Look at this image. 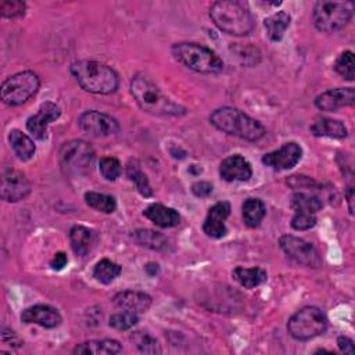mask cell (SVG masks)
Instances as JSON below:
<instances>
[{
	"instance_id": "7bdbcfd3",
	"label": "cell",
	"mask_w": 355,
	"mask_h": 355,
	"mask_svg": "<svg viewBox=\"0 0 355 355\" xmlns=\"http://www.w3.org/2000/svg\"><path fill=\"white\" fill-rule=\"evenodd\" d=\"M67 263H68V258H67V255L64 252H57L53 257V259L50 261V266L54 270H61Z\"/></svg>"
},
{
	"instance_id": "d6a6232c",
	"label": "cell",
	"mask_w": 355,
	"mask_h": 355,
	"mask_svg": "<svg viewBox=\"0 0 355 355\" xmlns=\"http://www.w3.org/2000/svg\"><path fill=\"white\" fill-rule=\"evenodd\" d=\"M130 340L133 341V344L137 347V349L140 352H144V354H161L162 352L159 343L148 333L135 331V333H132Z\"/></svg>"
},
{
	"instance_id": "7402d4cb",
	"label": "cell",
	"mask_w": 355,
	"mask_h": 355,
	"mask_svg": "<svg viewBox=\"0 0 355 355\" xmlns=\"http://www.w3.org/2000/svg\"><path fill=\"white\" fill-rule=\"evenodd\" d=\"M309 130L316 137H330V139H344L347 137V128L338 119H331L327 116H318L311 123Z\"/></svg>"
},
{
	"instance_id": "cb8c5ba5",
	"label": "cell",
	"mask_w": 355,
	"mask_h": 355,
	"mask_svg": "<svg viewBox=\"0 0 355 355\" xmlns=\"http://www.w3.org/2000/svg\"><path fill=\"white\" fill-rule=\"evenodd\" d=\"M233 279L245 288H255L266 282L268 273L265 269L254 266V268H243L237 266L232 272Z\"/></svg>"
},
{
	"instance_id": "6da1fadb",
	"label": "cell",
	"mask_w": 355,
	"mask_h": 355,
	"mask_svg": "<svg viewBox=\"0 0 355 355\" xmlns=\"http://www.w3.org/2000/svg\"><path fill=\"white\" fill-rule=\"evenodd\" d=\"M130 93L137 105L158 116H179L186 114V108L171 100L164 92L144 73H136L130 80Z\"/></svg>"
},
{
	"instance_id": "b9f144b4",
	"label": "cell",
	"mask_w": 355,
	"mask_h": 355,
	"mask_svg": "<svg viewBox=\"0 0 355 355\" xmlns=\"http://www.w3.org/2000/svg\"><path fill=\"white\" fill-rule=\"evenodd\" d=\"M337 347L340 348L341 352L352 355L354 354V341L345 336H340L337 338Z\"/></svg>"
},
{
	"instance_id": "52a82bcc",
	"label": "cell",
	"mask_w": 355,
	"mask_h": 355,
	"mask_svg": "<svg viewBox=\"0 0 355 355\" xmlns=\"http://www.w3.org/2000/svg\"><path fill=\"white\" fill-rule=\"evenodd\" d=\"M60 165L64 173L83 176L92 172L94 164V150L85 140L65 141L58 151Z\"/></svg>"
},
{
	"instance_id": "484cf974",
	"label": "cell",
	"mask_w": 355,
	"mask_h": 355,
	"mask_svg": "<svg viewBox=\"0 0 355 355\" xmlns=\"http://www.w3.org/2000/svg\"><path fill=\"white\" fill-rule=\"evenodd\" d=\"M8 141L11 144V148L14 150L15 155L21 161H29L36 151V146H35L33 140L26 133L21 132L18 129H12L10 132Z\"/></svg>"
},
{
	"instance_id": "9a60e30c",
	"label": "cell",
	"mask_w": 355,
	"mask_h": 355,
	"mask_svg": "<svg viewBox=\"0 0 355 355\" xmlns=\"http://www.w3.org/2000/svg\"><path fill=\"white\" fill-rule=\"evenodd\" d=\"M355 103L354 87H334L329 89L315 98V105L322 111H337L344 107H351Z\"/></svg>"
},
{
	"instance_id": "7a4b0ae2",
	"label": "cell",
	"mask_w": 355,
	"mask_h": 355,
	"mask_svg": "<svg viewBox=\"0 0 355 355\" xmlns=\"http://www.w3.org/2000/svg\"><path fill=\"white\" fill-rule=\"evenodd\" d=\"M69 71L78 85L93 94H111L119 86L118 73L107 64L80 60L71 64Z\"/></svg>"
},
{
	"instance_id": "8992f818",
	"label": "cell",
	"mask_w": 355,
	"mask_h": 355,
	"mask_svg": "<svg viewBox=\"0 0 355 355\" xmlns=\"http://www.w3.org/2000/svg\"><path fill=\"white\" fill-rule=\"evenodd\" d=\"M354 14V4L351 1L320 0L313 7V25L320 32H337L347 26Z\"/></svg>"
},
{
	"instance_id": "60d3db41",
	"label": "cell",
	"mask_w": 355,
	"mask_h": 355,
	"mask_svg": "<svg viewBox=\"0 0 355 355\" xmlns=\"http://www.w3.org/2000/svg\"><path fill=\"white\" fill-rule=\"evenodd\" d=\"M191 191L196 197L204 198V197H208L212 193V184L209 182H205V180H198V182L191 184Z\"/></svg>"
},
{
	"instance_id": "f546056e",
	"label": "cell",
	"mask_w": 355,
	"mask_h": 355,
	"mask_svg": "<svg viewBox=\"0 0 355 355\" xmlns=\"http://www.w3.org/2000/svg\"><path fill=\"white\" fill-rule=\"evenodd\" d=\"M126 176L135 184L136 190L143 197H151L153 196V189L150 186L147 175L141 171V168H140V165L136 159H130L129 164L126 165Z\"/></svg>"
},
{
	"instance_id": "4fadbf2b",
	"label": "cell",
	"mask_w": 355,
	"mask_h": 355,
	"mask_svg": "<svg viewBox=\"0 0 355 355\" xmlns=\"http://www.w3.org/2000/svg\"><path fill=\"white\" fill-rule=\"evenodd\" d=\"M302 157V148L295 141L284 143L280 148L266 153L262 157V164L273 171H286L295 166Z\"/></svg>"
},
{
	"instance_id": "5b68a950",
	"label": "cell",
	"mask_w": 355,
	"mask_h": 355,
	"mask_svg": "<svg viewBox=\"0 0 355 355\" xmlns=\"http://www.w3.org/2000/svg\"><path fill=\"white\" fill-rule=\"evenodd\" d=\"M173 57L186 65L189 69H193L200 73H220L225 68L222 58L209 47L194 43V42H180L172 46Z\"/></svg>"
},
{
	"instance_id": "2e32d148",
	"label": "cell",
	"mask_w": 355,
	"mask_h": 355,
	"mask_svg": "<svg viewBox=\"0 0 355 355\" xmlns=\"http://www.w3.org/2000/svg\"><path fill=\"white\" fill-rule=\"evenodd\" d=\"M21 320L26 324L33 323L44 329H54L61 324L62 318L55 308L44 304H36L22 311Z\"/></svg>"
},
{
	"instance_id": "f1b7e54d",
	"label": "cell",
	"mask_w": 355,
	"mask_h": 355,
	"mask_svg": "<svg viewBox=\"0 0 355 355\" xmlns=\"http://www.w3.org/2000/svg\"><path fill=\"white\" fill-rule=\"evenodd\" d=\"M290 207L294 212H311L316 214L322 209L323 202L322 198L313 193L308 191H297L291 196Z\"/></svg>"
},
{
	"instance_id": "4316f807",
	"label": "cell",
	"mask_w": 355,
	"mask_h": 355,
	"mask_svg": "<svg viewBox=\"0 0 355 355\" xmlns=\"http://www.w3.org/2000/svg\"><path fill=\"white\" fill-rule=\"evenodd\" d=\"M132 239L139 245L154 251H165L169 245L168 239L164 234L151 229H137L132 233Z\"/></svg>"
},
{
	"instance_id": "44dd1931",
	"label": "cell",
	"mask_w": 355,
	"mask_h": 355,
	"mask_svg": "<svg viewBox=\"0 0 355 355\" xmlns=\"http://www.w3.org/2000/svg\"><path fill=\"white\" fill-rule=\"evenodd\" d=\"M143 215L159 227H175L180 223L179 212L162 204H150L143 211Z\"/></svg>"
},
{
	"instance_id": "5bb4252c",
	"label": "cell",
	"mask_w": 355,
	"mask_h": 355,
	"mask_svg": "<svg viewBox=\"0 0 355 355\" xmlns=\"http://www.w3.org/2000/svg\"><path fill=\"white\" fill-rule=\"evenodd\" d=\"M60 115V107L53 101H46L39 107L36 114L31 115L26 119V129L37 140H44L47 136V126L51 122L57 121Z\"/></svg>"
},
{
	"instance_id": "e0dca14e",
	"label": "cell",
	"mask_w": 355,
	"mask_h": 355,
	"mask_svg": "<svg viewBox=\"0 0 355 355\" xmlns=\"http://www.w3.org/2000/svg\"><path fill=\"white\" fill-rule=\"evenodd\" d=\"M230 215V204L227 201H219L214 204L207 214L202 223V232L211 239H222L227 233L225 220Z\"/></svg>"
},
{
	"instance_id": "d4e9b609",
	"label": "cell",
	"mask_w": 355,
	"mask_h": 355,
	"mask_svg": "<svg viewBox=\"0 0 355 355\" xmlns=\"http://www.w3.org/2000/svg\"><path fill=\"white\" fill-rule=\"evenodd\" d=\"M241 215L247 227H258L266 215V207L262 200L250 197L241 205Z\"/></svg>"
},
{
	"instance_id": "30bf717a",
	"label": "cell",
	"mask_w": 355,
	"mask_h": 355,
	"mask_svg": "<svg viewBox=\"0 0 355 355\" xmlns=\"http://www.w3.org/2000/svg\"><path fill=\"white\" fill-rule=\"evenodd\" d=\"M279 245L283 250V252L297 263L313 269L322 266V258L319 251L311 243L305 241L301 237L284 234L279 239Z\"/></svg>"
},
{
	"instance_id": "277c9868",
	"label": "cell",
	"mask_w": 355,
	"mask_h": 355,
	"mask_svg": "<svg viewBox=\"0 0 355 355\" xmlns=\"http://www.w3.org/2000/svg\"><path fill=\"white\" fill-rule=\"evenodd\" d=\"M209 17L222 32L232 36H245L254 26L255 21L248 7L236 0H220L209 7Z\"/></svg>"
},
{
	"instance_id": "e575fe53",
	"label": "cell",
	"mask_w": 355,
	"mask_h": 355,
	"mask_svg": "<svg viewBox=\"0 0 355 355\" xmlns=\"http://www.w3.org/2000/svg\"><path fill=\"white\" fill-rule=\"evenodd\" d=\"M354 67H355V61H354V53L351 50H345L344 53H341L334 64L336 72L340 76H343L345 80H354Z\"/></svg>"
},
{
	"instance_id": "ab89813d",
	"label": "cell",
	"mask_w": 355,
	"mask_h": 355,
	"mask_svg": "<svg viewBox=\"0 0 355 355\" xmlns=\"http://www.w3.org/2000/svg\"><path fill=\"white\" fill-rule=\"evenodd\" d=\"M1 341H3V344L8 345L12 349H17L24 344V341L18 337V334L14 330L6 329V327H3V330H1Z\"/></svg>"
},
{
	"instance_id": "74e56055",
	"label": "cell",
	"mask_w": 355,
	"mask_h": 355,
	"mask_svg": "<svg viewBox=\"0 0 355 355\" xmlns=\"http://www.w3.org/2000/svg\"><path fill=\"white\" fill-rule=\"evenodd\" d=\"M316 225V214L311 212H294V216L291 219V227L294 230L302 232L309 230Z\"/></svg>"
},
{
	"instance_id": "d590c367",
	"label": "cell",
	"mask_w": 355,
	"mask_h": 355,
	"mask_svg": "<svg viewBox=\"0 0 355 355\" xmlns=\"http://www.w3.org/2000/svg\"><path fill=\"white\" fill-rule=\"evenodd\" d=\"M98 169L105 180L114 182L121 176L122 166L115 157H103L98 162Z\"/></svg>"
},
{
	"instance_id": "836d02e7",
	"label": "cell",
	"mask_w": 355,
	"mask_h": 355,
	"mask_svg": "<svg viewBox=\"0 0 355 355\" xmlns=\"http://www.w3.org/2000/svg\"><path fill=\"white\" fill-rule=\"evenodd\" d=\"M137 322H139L137 313L129 312V311H122V312H116V313L111 315L108 324L115 330L126 331V330L132 329Z\"/></svg>"
},
{
	"instance_id": "83f0119b",
	"label": "cell",
	"mask_w": 355,
	"mask_h": 355,
	"mask_svg": "<svg viewBox=\"0 0 355 355\" xmlns=\"http://www.w3.org/2000/svg\"><path fill=\"white\" fill-rule=\"evenodd\" d=\"M291 17L286 11H276L275 14L263 19V26L266 29L268 37L272 42H280L286 29L290 26Z\"/></svg>"
},
{
	"instance_id": "7c38bea8",
	"label": "cell",
	"mask_w": 355,
	"mask_h": 355,
	"mask_svg": "<svg viewBox=\"0 0 355 355\" xmlns=\"http://www.w3.org/2000/svg\"><path fill=\"white\" fill-rule=\"evenodd\" d=\"M31 193V183L28 178L14 168H3L0 196L7 202H18L25 200Z\"/></svg>"
},
{
	"instance_id": "8fae6325",
	"label": "cell",
	"mask_w": 355,
	"mask_h": 355,
	"mask_svg": "<svg viewBox=\"0 0 355 355\" xmlns=\"http://www.w3.org/2000/svg\"><path fill=\"white\" fill-rule=\"evenodd\" d=\"M78 125L83 133L93 137H108L121 130V126L115 118L94 110L80 114Z\"/></svg>"
},
{
	"instance_id": "ba28073f",
	"label": "cell",
	"mask_w": 355,
	"mask_h": 355,
	"mask_svg": "<svg viewBox=\"0 0 355 355\" xmlns=\"http://www.w3.org/2000/svg\"><path fill=\"white\" fill-rule=\"evenodd\" d=\"M327 329V318L318 306H304L287 322L288 334L298 341L312 340Z\"/></svg>"
},
{
	"instance_id": "d6986e66",
	"label": "cell",
	"mask_w": 355,
	"mask_h": 355,
	"mask_svg": "<svg viewBox=\"0 0 355 355\" xmlns=\"http://www.w3.org/2000/svg\"><path fill=\"white\" fill-rule=\"evenodd\" d=\"M68 237H69V244L72 251L79 257H85L89 252H92L98 243V233L82 225L72 226L69 229Z\"/></svg>"
},
{
	"instance_id": "4dcf8cb0",
	"label": "cell",
	"mask_w": 355,
	"mask_h": 355,
	"mask_svg": "<svg viewBox=\"0 0 355 355\" xmlns=\"http://www.w3.org/2000/svg\"><path fill=\"white\" fill-rule=\"evenodd\" d=\"M85 201L86 204L103 214H112L116 209V200L104 193H97V191H86L85 193Z\"/></svg>"
},
{
	"instance_id": "ac0fdd59",
	"label": "cell",
	"mask_w": 355,
	"mask_h": 355,
	"mask_svg": "<svg viewBox=\"0 0 355 355\" xmlns=\"http://www.w3.org/2000/svg\"><path fill=\"white\" fill-rule=\"evenodd\" d=\"M219 176L225 182H247L252 176V168L244 157L233 154L220 162Z\"/></svg>"
},
{
	"instance_id": "3957f363",
	"label": "cell",
	"mask_w": 355,
	"mask_h": 355,
	"mask_svg": "<svg viewBox=\"0 0 355 355\" xmlns=\"http://www.w3.org/2000/svg\"><path fill=\"white\" fill-rule=\"evenodd\" d=\"M209 122L218 130L248 141H257L266 133L259 121L234 107H220L212 111Z\"/></svg>"
},
{
	"instance_id": "f35d334b",
	"label": "cell",
	"mask_w": 355,
	"mask_h": 355,
	"mask_svg": "<svg viewBox=\"0 0 355 355\" xmlns=\"http://www.w3.org/2000/svg\"><path fill=\"white\" fill-rule=\"evenodd\" d=\"M237 57L241 58V62L244 65H257L261 60V54L259 51L254 47V46H240L237 47Z\"/></svg>"
},
{
	"instance_id": "8d00e7d4",
	"label": "cell",
	"mask_w": 355,
	"mask_h": 355,
	"mask_svg": "<svg viewBox=\"0 0 355 355\" xmlns=\"http://www.w3.org/2000/svg\"><path fill=\"white\" fill-rule=\"evenodd\" d=\"M26 4L21 0H3L0 3V14L3 18H18L25 12Z\"/></svg>"
},
{
	"instance_id": "1f68e13d",
	"label": "cell",
	"mask_w": 355,
	"mask_h": 355,
	"mask_svg": "<svg viewBox=\"0 0 355 355\" xmlns=\"http://www.w3.org/2000/svg\"><path fill=\"white\" fill-rule=\"evenodd\" d=\"M121 272L122 268L118 263L110 259H101L96 263L93 269V277L103 284H110L121 275Z\"/></svg>"
},
{
	"instance_id": "ffe728a7",
	"label": "cell",
	"mask_w": 355,
	"mask_h": 355,
	"mask_svg": "<svg viewBox=\"0 0 355 355\" xmlns=\"http://www.w3.org/2000/svg\"><path fill=\"white\" fill-rule=\"evenodd\" d=\"M151 297L146 293L141 291H133V290H125L119 291L112 297V304L122 309V311H129L135 312L137 315L144 313L148 311L151 306Z\"/></svg>"
},
{
	"instance_id": "ee69618b",
	"label": "cell",
	"mask_w": 355,
	"mask_h": 355,
	"mask_svg": "<svg viewBox=\"0 0 355 355\" xmlns=\"http://www.w3.org/2000/svg\"><path fill=\"white\" fill-rule=\"evenodd\" d=\"M345 198L348 202L349 214H354V189L352 187H348V190L345 191Z\"/></svg>"
},
{
	"instance_id": "603a6c76",
	"label": "cell",
	"mask_w": 355,
	"mask_h": 355,
	"mask_svg": "<svg viewBox=\"0 0 355 355\" xmlns=\"http://www.w3.org/2000/svg\"><path fill=\"white\" fill-rule=\"evenodd\" d=\"M73 354L82 355H115L122 352V345L119 341L112 338H103V340H89L85 343L78 344L73 349Z\"/></svg>"
},
{
	"instance_id": "9c48e42d",
	"label": "cell",
	"mask_w": 355,
	"mask_h": 355,
	"mask_svg": "<svg viewBox=\"0 0 355 355\" xmlns=\"http://www.w3.org/2000/svg\"><path fill=\"white\" fill-rule=\"evenodd\" d=\"M40 87V79L33 71L17 72L1 83V100L7 105L17 107L25 104Z\"/></svg>"
}]
</instances>
